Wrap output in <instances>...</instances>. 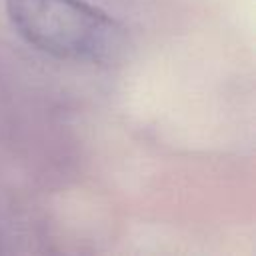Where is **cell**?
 <instances>
[{
  "label": "cell",
  "instance_id": "cell-1",
  "mask_svg": "<svg viewBox=\"0 0 256 256\" xmlns=\"http://www.w3.org/2000/svg\"><path fill=\"white\" fill-rule=\"evenodd\" d=\"M6 14L28 44L62 60L110 64L124 50V28L82 0H6Z\"/></svg>",
  "mask_w": 256,
  "mask_h": 256
}]
</instances>
